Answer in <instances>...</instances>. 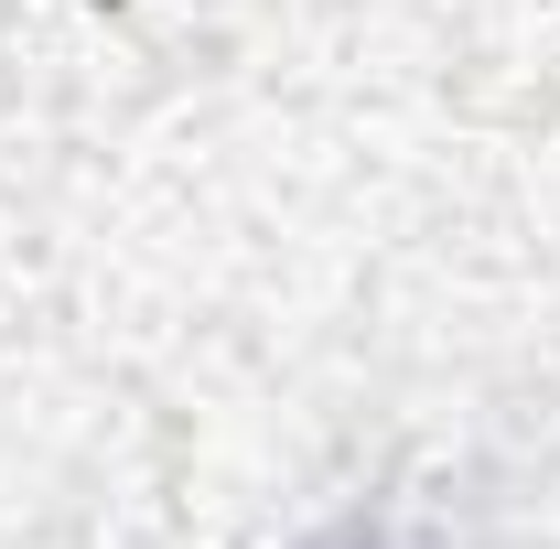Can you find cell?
Wrapping results in <instances>:
<instances>
[{"label":"cell","mask_w":560,"mask_h":549,"mask_svg":"<svg viewBox=\"0 0 560 549\" xmlns=\"http://www.w3.org/2000/svg\"><path fill=\"white\" fill-rule=\"evenodd\" d=\"M302 549H410L388 517H346V528H324V539H302Z\"/></svg>","instance_id":"cell-1"}]
</instances>
